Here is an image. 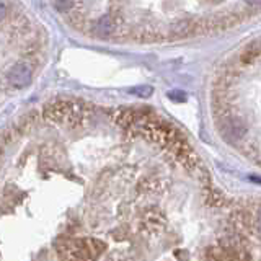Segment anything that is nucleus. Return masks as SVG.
Segmentation results:
<instances>
[{
	"label": "nucleus",
	"instance_id": "nucleus-8",
	"mask_svg": "<svg viewBox=\"0 0 261 261\" xmlns=\"http://www.w3.org/2000/svg\"><path fill=\"white\" fill-rule=\"evenodd\" d=\"M5 13H7L5 3H3V2H0V20H2V18L5 16Z\"/></svg>",
	"mask_w": 261,
	"mask_h": 261
},
{
	"label": "nucleus",
	"instance_id": "nucleus-3",
	"mask_svg": "<svg viewBox=\"0 0 261 261\" xmlns=\"http://www.w3.org/2000/svg\"><path fill=\"white\" fill-rule=\"evenodd\" d=\"M195 33V21L193 20H178L170 26V34L168 39H178V38H184V36H190Z\"/></svg>",
	"mask_w": 261,
	"mask_h": 261
},
{
	"label": "nucleus",
	"instance_id": "nucleus-6",
	"mask_svg": "<svg viewBox=\"0 0 261 261\" xmlns=\"http://www.w3.org/2000/svg\"><path fill=\"white\" fill-rule=\"evenodd\" d=\"M130 92L134 93V95H139V97H148L152 93V87H136V88H132Z\"/></svg>",
	"mask_w": 261,
	"mask_h": 261
},
{
	"label": "nucleus",
	"instance_id": "nucleus-1",
	"mask_svg": "<svg viewBox=\"0 0 261 261\" xmlns=\"http://www.w3.org/2000/svg\"><path fill=\"white\" fill-rule=\"evenodd\" d=\"M219 130L228 141H240L246 132V124L244 123V119L233 118L232 114H228L226 118L219 119Z\"/></svg>",
	"mask_w": 261,
	"mask_h": 261
},
{
	"label": "nucleus",
	"instance_id": "nucleus-4",
	"mask_svg": "<svg viewBox=\"0 0 261 261\" xmlns=\"http://www.w3.org/2000/svg\"><path fill=\"white\" fill-rule=\"evenodd\" d=\"M95 31H97V34H100V36H108V34L113 33V31H114V25H113V21H111V18L108 16V15L101 16L100 20L97 21Z\"/></svg>",
	"mask_w": 261,
	"mask_h": 261
},
{
	"label": "nucleus",
	"instance_id": "nucleus-7",
	"mask_svg": "<svg viewBox=\"0 0 261 261\" xmlns=\"http://www.w3.org/2000/svg\"><path fill=\"white\" fill-rule=\"evenodd\" d=\"M168 97L172 98V100H177V101H183L186 95H183V92H170Z\"/></svg>",
	"mask_w": 261,
	"mask_h": 261
},
{
	"label": "nucleus",
	"instance_id": "nucleus-5",
	"mask_svg": "<svg viewBox=\"0 0 261 261\" xmlns=\"http://www.w3.org/2000/svg\"><path fill=\"white\" fill-rule=\"evenodd\" d=\"M72 5H74V0H56V7L61 12H69Z\"/></svg>",
	"mask_w": 261,
	"mask_h": 261
},
{
	"label": "nucleus",
	"instance_id": "nucleus-2",
	"mask_svg": "<svg viewBox=\"0 0 261 261\" xmlns=\"http://www.w3.org/2000/svg\"><path fill=\"white\" fill-rule=\"evenodd\" d=\"M8 80L13 87L23 88L31 82V69L26 64H16L8 72Z\"/></svg>",
	"mask_w": 261,
	"mask_h": 261
}]
</instances>
